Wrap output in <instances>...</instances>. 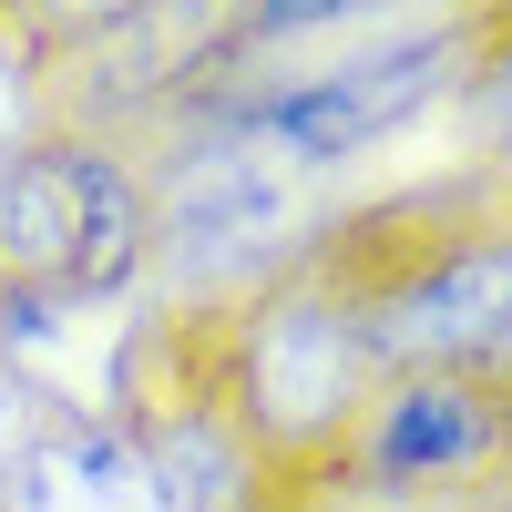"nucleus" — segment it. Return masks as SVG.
Returning a JSON list of instances; mask_svg holds the SVG:
<instances>
[{"instance_id": "1", "label": "nucleus", "mask_w": 512, "mask_h": 512, "mask_svg": "<svg viewBox=\"0 0 512 512\" xmlns=\"http://www.w3.org/2000/svg\"><path fill=\"white\" fill-rule=\"evenodd\" d=\"M205 390L236 420V441L256 451V472L277 482H318L338 441L359 431V410L379 390V349H369V318L349 277L308 246L287 277H267L236 308H205Z\"/></svg>"}, {"instance_id": "2", "label": "nucleus", "mask_w": 512, "mask_h": 512, "mask_svg": "<svg viewBox=\"0 0 512 512\" xmlns=\"http://www.w3.org/2000/svg\"><path fill=\"white\" fill-rule=\"evenodd\" d=\"M482 41V11H400L390 31L349 41L328 62H287L277 82H246V93H195L216 103L246 144H267L287 175H338L369 144H390L400 123H420L441 93H461V62Z\"/></svg>"}, {"instance_id": "3", "label": "nucleus", "mask_w": 512, "mask_h": 512, "mask_svg": "<svg viewBox=\"0 0 512 512\" xmlns=\"http://www.w3.org/2000/svg\"><path fill=\"white\" fill-rule=\"evenodd\" d=\"M318 482L390 502H502L512 492V390L492 369H390Z\"/></svg>"}, {"instance_id": "4", "label": "nucleus", "mask_w": 512, "mask_h": 512, "mask_svg": "<svg viewBox=\"0 0 512 512\" xmlns=\"http://www.w3.org/2000/svg\"><path fill=\"white\" fill-rule=\"evenodd\" d=\"M11 512H175V502H164L154 451L123 431V410H103V420L72 410V420H41Z\"/></svg>"}, {"instance_id": "5", "label": "nucleus", "mask_w": 512, "mask_h": 512, "mask_svg": "<svg viewBox=\"0 0 512 512\" xmlns=\"http://www.w3.org/2000/svg\"><path fill=\"white\" fill-rule=\"evenodd\" d=\"M72 256H82L72 144L31 134L21 154H0V297H52V308H72Z\"/></svg>"}, {"instance_id": "6", "label": "nucleus", "mask_w": 512, "mask_h": 512, "mask_svg": "<svg viewBox=\"0 0 512 512\" xmlns=\"http://www.w3.org/2000/svg\"><path fill=\"white\" fill-rule=\"evenodd\" d=\"M461 144L482 154V175H512V11H482V41L461 62Z\"/></svg>"}, {"instance_id": "7", "label": "nucleus", "mask_w": 512, "mask_h": 512, "mask_svg": "<svg viewBox=\"0 0 512 512\" xmlns=\"http://www.w3.org/2000/svg\"><path fill=\"white\" fill-rule=\"evenodd\" d=\"M41 134V72H31V31L21 11H0V154H21Z\"/></svg>"}, {"instance_id": "8", "label": "nucleus", "mask_w": 512, "mask_h": 512, "mask_svg": "<svg viewBox=\"0 0 512 512\" xmlns=\"http://www.w3.org/2000/svg\"><path fill=\"white\" fill-rule=\"evenodd\" d=\"M41 390H31V369L21 359H0V512H11V492H21V472H31V441H41Z\"/></svg>"}, {"instance_id": "9", "label": "nucleus", "mask_w": 512, "mask_h": 512, "mask_svg": "<svg viewBox=\"0 0 512 512\" xmlns=\"http://www.w3.org/2000/svg\"><path fill=\"white\" fill-rule=\"evenodd\" d=\"M256 512H492V502H390V492H349V482H277Z\"/></svg>"}]
</instances>
